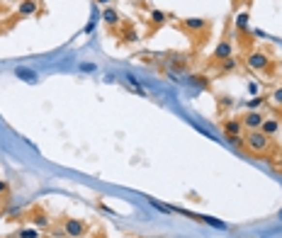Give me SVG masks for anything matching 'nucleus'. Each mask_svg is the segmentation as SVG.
I'll list each match as a JSON object with an SVG mask.
<instances>
[{
	"label": "nucleus",
	"mask_w": 282,
	"mask_h": 238,
	"mask_svg": "<svg viewBox=\"0 0 282 238\" xmlns=\"http://www.w3.org/2000/svg\"><path fill=\"white\" fill-rule=\"evenodd\" d=\"M126 85H129V90H131V93H136V95H146V93H144V88H139V85L134 83V78H131V76L126 78Z\"/></svg>",
	"instance_id": "23"
},
{
	"label": "nucleus",
	"mask_w": 282,
	"mask_h": 238,
	"mask_svg": "<svg viewBox=\"0 0 282 238\" xmlns=\"http://www.w3.org/2000/svg\"><path fill=\"white\" fill-rule=\"evenodd\" d=\"M180 25H183L185 32H202V30H207V20L204 17H188Z\"/></svg>",
	"instance_id": "7"
},
{
	"label": "nucleus",
	"mask_w": 282,
	"mask_h": 238,
	"mask_svg": "<svg viewBox=\"0 0 282 238\" xmlns=\"http://www.w3.org/2000/svg\"><path fill=\"white\" fill-rule=\"evenodd\" d=\"M190 80H192L195 85H200V88H209V78H207V76H192Z\"/></svg>",
	"instance_id": "21"
},
{
	"label": "nucleus",
	"mask_w": 282,
	"mask_h": 238,
	"mask_svg": "<svg viewBox=\"0 0 282 238\" xmlns=\"http://www.w3.org/2000/svg\"><path fill=\"white\" fill-rule=\"evenodd\" d=\"M93 30H95V22H88V25H85V34H90Z\"/></svg>",
	"instance_id": "27"
},
{
	"label": "nucleus",
	"mask_w": 282,
	"mask_h": 238,
	"mask_svg": "<svg viewBox=\"0 0 282 238\" xmlns=\"http://www.w3.org/2000/svg\"><path fill=\"white\" fill-rule=\"evenodd\" d=\"M32 223H34V228H39V231H42V228H51L49 214H47V211H39V209L32 214Z\"/></svg>",
	"instance_id": "11"
},
{
	"label": "nucleus",
	"mask_w": 282,
	"mask_h": 238,
	"mask_svg": "<svg viewBox=\"0 0 282 238\" xmlns=\"http://www.w3.org/2000/svg\"><path fill=\"white\" fill-rule=\"evenodd\" d=\"M63 231H66V238H83L88 233V223L83 219H73V216H66L61 221Z\"/></svg>",
	"instance_id": "3"
},
{
	"label": "nucleus",
	"mask_w": 282,
	"mask_h": 238,
	"mask_svg": "<svg viewBox=\"0 0 282 238\" xmlns=\"http://www.w3.org/2000/svg\"><path fill=\"white\" fill-rule=\"evenodd\" d=\"M149 204H151L154 209L163 211V214H175V206H171V204H163V202H158V199H154V197H149Z\"/></svg>",
	"instance_id": "18"
},
{
	"label": "nucleus",
	"mask_w": 282,
	"mask_h": 238,
	"mask_svg": "<svg viewBox=\"0 0 282 238\" xmlns=\"http://www.w3.org/2000/svg\"><path fill=\"white\" fill-rule=\"evenodd\" d=\"M221 129H224V134H226V136H243V122H241V119H236V117L226 119V122L221 124Z\"/></svg>",
	"instance_id": "6"
},
{
	"label": "nucleus",
	"mask_w": 282,
	"mask_h": 238,
	"mask_svg": "<svg viewBox=\"0 0 282 238\" xmlns=\"http://www.w3.org/2000/svg\"><path fill=\"white\" fill-rule=\"evenodd\" d=\"M168 20V15L163 10H151V32H156L158 27H163Z\"/></svg>",
	"instance_id": "13"
},
{
	"label": "nucleus",
	"mask_w": 282,
	"mask_h": 238,
	"mask_svg": "<svg viewBox=\"0 0 282 238\" xmlns=\"http://www.w3.org/2000/svg\"><path fill=\"white\" fill-rule=\"evenodd\" d=\"M229 56H234V42H231L229 37H224V39L217 44V49H214V61H224V59H229Z\"/></svg>",
	"instance_id": "5"
},
{
	"label": "nucleus",
	"mask_w": 282,
	"mask_h": 238,
	"mask_svg": "<svg viewBox=\"0 0 282 238\" xmlns=\"http://www.w3.org/2000/svg\"><path fill=\"white\" fill-rule=\"evenodd\" d=\"M243 63L251 68V71H258V73H270V56L265 54V51H260V49H253V51H248L246 54V59H243Z\"/></svg>",
	"instance_id": "2"
},
{
	"label": "nucleus",
	"mask_w": 282,
	"mask_h": 238,
	"mask_svg": "<svg viewBox=\"0 0 282 238\" xmlns=\"http://www.w3.org/2000/svg\"><path fill=\"white\" fill-rule=\"evenodd\" d=\"M277 219H280V221H282V209H280V214H277Z\"/></svg>",
	"instance_id": "29"
},
{
	"label": "nucleus",
	"mask_w": 282,
	"mask_h": 238,
	"mask_svg": "<svg viewBox=\"0 0 282 238\" xmlns=\"http://www.w3.org/2000/svg\"><path fill=\"white\" fill-rule=\"evenodd\" d=\"M102 22H105L110 30H114V27L122 22V17H119V13H117L114 8H105V10H102Z\"/></svg>",
	"instance_id": "9"
},
{
	"label": "nucleus",
	"mask_w": 282,
	"mask_h": 238,
	"mask_svg": "<svg viewBox=\"0 0 282 238\" xmlns=\"http://www.w3.org/2000/svg\"><path fill=\"white\" fill-rule=\"evenodd\" d=\"M15 76H17L20 80H27V83H37V78H39L32 68H25V66H17V68H15Z\"/></svg>",
	"instance_id": "15"
},
{
	"label": "nucleus",
	"mask_w": 282,
	"mask_h": 238,
	"mask_svg": "<svg viewBox=\"0 0 282 238\" xmlns=\"http://www.w3.org/2000/svg\"><path fill=\"white\" fill-rule=\"evenodd\" d=\"M226 141L231 146H243V136H226Z\"/></svg>",
	"instance_id": "24"
},
{
	"label": "nucleus",
	"mask_w": 282,
	"mask_h": 238,
	"mask_svg": "<svg viewBox=\"0 0 282 238\" xmlns=\"http://www.w3.org/2000/svg\"><path fill=\"white\" fill-rule=\"evenodd\" d=\"M95 3H100V5H107V3H110V0H95Z\"/></svg>",
	"instance_id": "28"
},
{
	"label": "nucleus",
	"mask_w": 282,
	"mask_h": 238,
	"mask_svg": "<svg viewBox=\"0 0 282 238\" xmlns=\"http://www.w3.org/2000/svg\"><path fill=\"white\" fill-rule=\"evenodd\" d=\"M80 71H85V73H93V71H95V63H80Z\"/></svg>",
	"instance_id": "26"
},
{
	"label": "nucleus",
	"mask_w": 282,
	"mask_h": 238,
	"mask_svg": "<svg viewBox=\"0 0 282 238\" xmlns=\"http://www.w3.org/2000/svg\"><path fill=\"white\" fill-rule=\"evenodd\" d=\"M8 192H10V185H8L5 180H0V197H5Z\"/></svg>",
	"instance_id": "25"
},
{
	"label": "nucleus",
	"mask_w": 282,
	"mask_h": 238,
	"mask_svg": "<svg viewBox=\"0 0 282 238\" xmlns=\"http://www.w3.org/2000/svg\"><path fill=\"white\" fill-rule=\"evenodd\" d=\"M8 3H13V0H8Z\"/></svg>",
	"instance_id": "30"
},
{
	"label": "nucleus",
	"mask_w": 282,
	"mask_h": 238,
	"mask_svg": "<svg viewBox=\"0 0 282 238\" xmlns=\"http://www.w3.org/2000/svg\"><path fill=\"white\" fill-rule=\"evenodd\" d=\"M260 131L267 136V139H272V136H277V131H280V119H263V124H260Z\"/></svg>",
	"instance_id": "10"
},
{
	"label": "nucleus",
	"mask_w": 282,
	"mask_h": 238,
	"mask_svg": "<svg viewBox=\"0 0 282 238\" xmlns=\"http://www.w3.org/2000/svg\"><path fill=\"white\" fill-rule=\"evenodd\" d=\"M243 146L251 151V153H267V148H270V139L260 131V129H253V131H248L246 136H243Z\"/></svg>",
	"instance_id": "1"
},
{
	"label": "nucleus",
	"mask_w": 282,
	"mask_h": 238,
	"mask_svg": "<svg viewBox=\"0 0 282 238\" xmlns=\"http://www.w3.org/2000/svg\"><path fill=\"white\" fill-rule=\"evenodd\" d=\"M263 112L260 110H248L243 117H241V122H243V129H248V131H253V129H260V124H263Z\"/></svg>",
	"instance_id": "4"
},
{
	"label": "nucleus",
	"mask_w": 282,
	"mask_h": 238,
	"mask_svg": "<svg viewBox=\"0 0 282 238\" xmlns=\"http://www.w3.org/2000/svg\"><path fill=\"white\" fill-rule=\"evenodd\" d=\"M15 238H39V228H34V226H22V228H17L15 231Z\"/></svg>",
	"instance_id": "17"
},
{
	"label": "nucleus",
	"mask_w": 282,
	"mask_h": 238,
	"mask_svg": "<svg viewBox=\"0 0 282 238\" xmlns=\"http://www.w3.org/2000/svg\"><path fill=\"white\" fill-rule=\"evenodd\" d=\"M37 8H39L37 0H20V5H17V15H20V17H32V15L37 13Z\"/></svg>",
	"instance_id": "8"
},
{
	"label": "nucleus",
	"mask_w": 282,
	"mask_h": 238,
	"mask_svg": "<svg viewBox=\"0 0 282 238\" xmlns=\"http://www.w3.org/2000/svg\"><path fill=\"white\" fill-rule=\"evenodd\" d=\"M119 42H124V44H136V42H139V34H136V30L126 25V27L119 32Z\"/></svg>",
	"instance_id": "14"
},
{
	"label": "nucleus",
	"mask_w": 282,
	"mask_h": 238,
	"mask_svg": "<svg viewBox=\"0 0 282 238\" xmlns=\"http://www.w3.org/2000/svg\"><path fill=\"white\" fill-rule=\"evenodd\" d=\"M270 100L277 105V107H282V85H277L275 90H272V95H270Z\"/></svg>",
	"instance_id": "20"
},
{
	"label": "nucleus",
	"mask_w": 282,
	"mask_h": 238,
	"mask_svg": "<svg viewBox=\"0 0 282 238\" xmlns=\"http://www.w3.org/2000/svg\"><path fill=\"white\" fill-rule=\"evenodd\" d=\"M263 105H265V97H260V95L253 97V100H248V110H260Z\"/></svg>",
	"instance_id": "22"
},
{
	"label": "nucleus",
	"mask_w": 282,
	"mask_h": 238,
	"mask_svg": "<svg viewBox=\"0 0 282 238\" xmlns=\"http://www.w3.org/2000/svg\"><path fill=\"white\" fill-rule=\"evenodd\" d=\"M234 27H236L238 34H246V32H248V13H238V15L234 17Z\"/></svg>",
	"instance_id": "16"
},
{
	"label": "nucleus",
	"mask_w": 282,
	"mask_h": 238,
	"mask_svg": "<svg viewBox=\"0 0 282 238\" xmlns=\"http://www.w3.org/2000/svg\"><path fill=\"white\" fill-rule=\"evenodd\" d=\"M238 63H241V61H238L236 56H229V59L219 61V66H217V68H219V73H221V76H226V73L236 71V68H238Z\"/></svg>",
	"instance_id": "12"
},
{
	"label": "nucleus",
	"mask_w": 282,
	"mask_h": 238,
	"mask_svg": "<svg viewBox=\"0 0 282 238\" xmlns=\"http://www.w3.org/2000/svg\"><path fill=\"white\" fill-rule=\"evenodd\" d=\"M171 59H173V66H175V68L188 71V56H178V54H173Z\"/></svg>",
	"instance_id": "19"
}]
</instances>
